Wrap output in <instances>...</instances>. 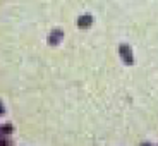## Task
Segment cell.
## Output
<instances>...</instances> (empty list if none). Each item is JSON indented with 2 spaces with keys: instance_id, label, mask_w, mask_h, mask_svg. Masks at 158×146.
I'll list each match as a JSON object with an SVG mask.
<instances>
[{
  "instance_id": "obj_4",
  "label": "cell",
  "mask_w": 158,
  "mask_h": 146,
  "mask_svg": "<svg viewBox=\"0 0 158 146\" xmlns=\"http://www.w3.org/2000/svg\"><path fill=\"white\" fill-rule=\"evenodd\" d=\"M10 144H12V141L7 136H2V138H0V146H10Z\"/></svg>"
},
{
  "instance_id": "obj_6",
  "label": "cell",
  "mask_w": 158,
  "mask_h": 146,
  "mask_svg": "<svg viewBox=\"0 0 158 146\" xmlns=\"http://www.w3.org/2000/svg\"><path fill=\"white\" fill-rule=\"evenodd\" d=\"M0 138H2V132H0Z\"/></svg>"
},
{
  "instance_id": "obj_3",
  "label": "cell",
  "mask_w": 158,
  "mask_h": 146,
  "mask_svg": "<svg viewBox=\"0 0 158 146\" xmlns=\"http://www.w3.org/2000/svg\"><path fill=\"white\" fill-rule=\"evenodd\" d=\"M91 23V17H88V16H84V17H81V19L77 21V24L81 26V28H86L88 24Z\"/></svg>"
},
{
  "instance_id": "obj_5",
  "label": "cell",
  "mask_w": 158,
  "mask_h": 146,
  "mask_svg": "<svg viewBox=\"0 0 158 146\" xmlns=\"http://www.w3.org/2000/svg\"><path fill=\"white\" fill-rule=\"evenodd\" d=\"M4 112H5V108L2 107V103H0V115H4Z\"/></svg>"
},
{
  "instance_id": "obj_1",
  "label": "cell",
  "mask_w": 158,
  "mask_h": 146,
  "mask_svg": "<svg viewBox=\"0 0 158 146\" xmlns=\"http://www.w3.org/2000/svg\"><path fill=\"white\" fill-rule=\"evenodd\" d=\"M60 36H62V31H60V29H55V31L52 33V36L48 38V43H50V45H57V43H59Z\"/></svg>"
},
{
  "instance_id": "obj_2",
  "label": "cell",
  "mask_w": 158,
  "mask_h": 146,
  "mask_svg": "<svg viewBox=\"0 0 158 146\" xmlns=\"http://www.w3.org/2000/svg\"><path fill=\"white\" fill-rule=\"evenodd\" d=\"M0 132H2V136H9L14 132V126L12 124H4V126H0Z\"/></svg>"
}]
</instances>
